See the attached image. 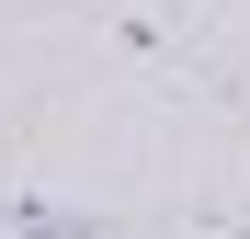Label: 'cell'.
Wrapping results in <instances>:
<instances>
[{
    "instance_id": "cell-1",
    "label": "cell",
    "mask_w": 250,
    "mask_h": 239,
    "mask_svg": "<svg viewBox=\"0 0 250 239\" xmlns=\"http://www.w3.org/2000/svg\"><path fill=\"white\" fill-rule=\"evenodd\" d=\"M103 34H114L125 57L171 68V80H193V68H205V80L228 91V68L205 57V0H103Z\"/></svg>"
}]
</instances>
